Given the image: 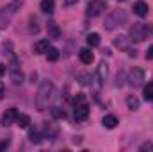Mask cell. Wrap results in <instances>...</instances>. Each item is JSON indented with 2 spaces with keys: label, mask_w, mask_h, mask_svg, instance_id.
Wrapping results in <instances>:
<instances>
[{
  "label": "cell",
  "mask_w": 153,
  "mask_h": 152,
  "mask_svg": "<svg viewBox=\"0 0 153 152\" xmlns=\"http://www.w3.org/2000/svg\"><path fill=\"white\" fill-rule=\"evenodd\" d=\"M53 93H55L53 82L52 81H43L38 90V95H36V108H38V111L48 109V106H50V102L53 99Z\"/></svg>",
  "instance_id": "cell-1"
},
{
  "label": "cell",
  "mask_w": 153,
  "mask_h": 152,
  "mask_svg": "<svg viewBox=\"0 0 153 152\" xmlns=\"http://www.w3.org/2000/svg\"><path fill=\"white\" fill-rule=\"evenodd\" d=\"M153 36V23H134L130 27V39L135 43H141L146 38Z\"/></svg>",
  "instance_id": "cell-2"
},
{
  "label": "cell",
  "mask_w": 153,
  "mask_h": 152,
  "mask_svg": "<svg viewBox=\"0 0 153 152\" xmlns=\"http://www.w3.org/2000/svg\"><path fill=\"white\" fill-rule=\"evenodd\" d=\"M126 23V13L123 11V9H116L112 11L107 18H105V29L107 31H114L116 27H121V25H125Z\"/></svg>",
  "instance_id": "cell-3"
},
{
  "label": "cell",
  "mask_w": 153,
  "mask_h": 152,
  "mask_svg": "<svg viewBox=\"0 0 153 152\" xmlns=\"http://www.w3.org/2000/svg\"><path fill=\"white\" fill-rule=\"evenodd\" d=\"M105 9H107V5H105V2H103V0H94V2H91V4L87 5L85 14H87L89 18H96V16L103 14V13H105Z\"/></svg>",
  "instance_id": "cell-4"
},
{
  "label": "cell",
  "mask_w": 153,
  "mask_h": 152,
  "mask_svg": "<svg viewBox=\"0 0 153 152\" xmlns=\"http://www.w3.org/2000/svg\"><path fill=\"white\" fill-rule=\"evenodd\" d=\"M9 77H11V82L16 84V86L23 82V72H22L18 61H13V63L9 65Z\"/></svg>",
  "instance_id": "cell-5"
},
{
  "label": "cell",
  "mask_w": 153,
  "mask_h": 152,
  "mask_svg": "<svg viewBox=\"0 0 153 152\" xmlns=\"http://www.w3.org/2000/svg\"><path fill=\"white\" fill-rule=\"evenodd\" d=\"M144 82V72L141 68H134L130 74H128V84L132 88H141Z\"/></svg>",
  "instance_id": "cell-6"
},
{
  "label": "cell",
  "mask_w": 153,
  "mask_h": 152,
  "mask_svg": "<svg viewBox=\"0 0 153 152\" xmlns=\"http://www.w3.org/2000/svg\"><path fill=\"white\" fill-rule=\"evenodd\" d=\"M16 118H18V111H16V108H9V109H5V113L2 114V118H0V125L9 127V125L16 123Z\"/></svg>",
  "instance_id": "cell-7"
},
{
  "label": "cell",
  "mask_w": 153,
  "mask_h": 152,
  "mask_svg": "<svg viewBox=\"0 0 153 152\" xmlns=\"http://www.w3.org/2000/svg\"><path fill=\"white\" fill-rule=\"evenodd\" d=\"M87 116H89V106H87L85 102L75 106V120L76 122H84Z\"/></svg>",
  "instance_id": "cell-8"
},
{
  "label": "cell",
  "mask_w": 153,
  "mask_h": 152,
  "mask_svg": "<svg viewBox=\"0 0 153 152\" xmlns=\"http://www.w3.org/2000/svg\"><path fill=\"white\" fill-rule=\"evenodd\" d=\"M46 32H48V38L50 39H59L61 38V27H59L55 22H48V23H46Z\"/></svg>",
  "instance_id": "cell-9"
},
{
  "label": "cell",
  "mask_w": 153,
  "mask_h": 152,
  "mask_svg": "<svg viewBox=\"0 0 153 152\" xmlns=\"http://www.w3.org/2000/svg\"><path fill=\"white\" fill-rule=\"evenodd\" d=\"M148 11H150V7H148V4H146L144 0H137V2L134 4V13H135L137 16L144 18V16L148 14Z\"/></svg>",
  "instance_id": "cell-10"
},
{
  "label": "cell",
  "mask_w": 153,
  "mask_h": 152,
  "mask_svg": "<svg viewBox=\"0 0 153 152\" xmlns=\"http://www.w3.org/2000/svg\"><path fill=\"white\" fill-rule=\"evenodd\" d=\"M130 41H132V39L128 38V36L119 34V36L114 38V47H117L119 50H128V48H130Z\"/></svg>",
  "instance_id": "cell-11"
},
{
  "label": "cell",
  "mask_w": 153,
  "mask_h": 152,
  "mask_svg": "<svg viewBox=\"0 0 153 152\" xmlns=\"http://www.w3.org/2000/svg\"><path fill=\"white\" fill-rule=\"evenodd\" d=\"M107 75H109V65L107 63H100L98 65V70H96V79L100 82H105L107 81Z\"/></svg>",
  "instance_id": "cell-12"
},
{
  "label": "cell",
  "mask_w": 153,
  "mask_h": 152,
  "mask_svg": "<svg viewBox=\"0 0 153 152\" xmlns=\"http://www.w3.org/2000/svg\"><path fill=\"white\" fill-rule=\"evenodd\" d=\"M78 57H80V61H82L84 65H91V63L94 61V56H93V52H91L89 48H82V50L78 52Z\"/></svg>",
  "instance_id": "cell-13"
},
{
  "label": "cell",
  "mask_w": 153,
  "mask_h": 152,
  "mask_svg": "<svg viewBox=\"0 0 153 152\" xmlns=\"http://www.w3.org/2000/svg\"><path fill=\"white\" fill-rule=\"evenodd\" d=\"M48 39H39L34 43V47H32V50H34V54H45L46 50H48Z\"/></svg>",
  "instance_id": "cell-14"
},
{
  "label": "cell",
  "mask_w": 153,
  "mask_h": 152,
  "mask_svg": "<svg viewBox=\"0 0 153 152\" xmlns=\"http://www.w3.org/2000/svg\"><path fill=\"white\" fill-rule=\"evenodd\" d=\"M102 123H103V127H105V129H114L119 122H117V118H116L114 114H105V116H103V120H102Z\"/></svg>",
  "instance_id": "cell-15"
},
{
  "label": "cell",
  "mask_w": 153,
  "mask_h": 152,
  "mask_svg": "<svg viewBox=\"0 0 153 152\" xmlns=\"http://www.w3.org/2000/svg\"><path fill=\"white\" fill-rule=\"evenodd\" d=\"M126 106H128V109L137 111V109H139V106H141V100H139L135 95H128V97H126Z\"/></svg>",
  "instance_id": "cell-16"
},
{
  "label": "cell",
  "mask_w": 153,
  "mask_h": 152,
  "mask_svg": "<svg viewBox=\"0 0 153 152\" xmlns=\"http://www.w3.org/2000/svg\"><path fill=\"white\" fill-rule=\"evenodd\" d=\"M29 123H30V116H29V114H18V118H16V125H18L20 129H27Z\"/></svg>",
  "instance_id": "cell-17"
},
{
  "label": "cell",
  "mask_w": 153,
  "mask_h": 152,
  "mask_svg": "<svg viewBox=\"0 0 153 152\" xmlns=\"http://www.w3.org/2000/svg\"><path fill=\"white\" fill-rule=\"evenodd\" d=\"M39 9L46 14H52L53 13V0H41L39 4Z\"/></svg>",
  "instance_id": "cell-18"
},
{
  "label": "cell",
  "mask_w": 153,
  "mask_h": 152,
  "mask_svg": "<svg viewBox=\"0 0 153 152\" xmlns=\"http://www.w3.org/2000/svg\"><path fill=\"white\" fill-rule=\"evenodd\" d=\"M45 54H46V59H48V61H52V63L59 59V50H57L55 47H48V50H46Z\"/></svg>",
  "instance_id": "cell-19"
},
{
  "label": "cell",
  "mask_w": 153,
  "mask_h": 152,
  "mask_svg": "<svg viewBox=\"0 0 153 152\" xmlns=\"http://www.w3.org/2000/svg\"><path fill=\"white\" fill-rule=\"evenodd\" d=\"M45 138H50L52 141L57 138V127L55 125H46L45 127Z\"/></svg>",
  "instance_id": "cell-20"
},
{
  "label": "cell",
  "mask_w": 153,
  "mask_h": 152,
  "mask_svg": "<svg viewBox=\"0 0 153 152\" xmlns=\"http://www.w3.org/2000/svg\"><path fill=\"white\" fill-rule=\"evenodd\" d=\"M87 45L89 47H98L100 45V34H96V32L87 34Z\"/></svg>",
  "instance_id": "cell-21"
},
{
  "label": "cell",
  "mask_w": 153,
  "mask_h": 152,
  "mask_svg": "<svg viewBox=\"0 0 153 152\" xmlns=\"http://www.w3.org/2000/svg\"><path fill=\"white\" fill-rule=\"evenodd\" d=\"M39 20L36 18V16H30L29 18V31L30 32H39Z\"/></svg>",
  "instance_id": "cell-22"
},
{
  "label": "cell",
  "mask_w": 153,
  "mask_h": 152,
  "mask_svg": "<svg viewBox=\"0 0 153 152\" xmlns=\"http://www.w3.org/2000/svg\"><path fill=\"white\" fill-rule=\"evenodd\" d=\"M52 116H53L55 120H64V118H66V113H64V109H61V108H52Z\"/></svg>",
  "instance_id": "cell-23"
},
{
  "label": "cell",
  "mask_w": 153,
  "mask_h": 152,
  "mask_svg": "<svg viewBox=\"0 0 153 152\" xmlns=\"http://www.w3.org/2000/svg\"><path fill=\"white\" fill-rule=\"evenodd\" d=\"M144 99L146 100H153V81L144 86Z\"/></svg>",
  "instance_id": "cell-24"
},
{
  "label": "cell",
  "mask_w": 153,
  "mask_h": 152,
  "mask_svg": "<svg viewBox=\"0 0 153 152\" xmlns=\"http://www.w3.org/2000/svg\"><path fill=\"white\" fill-rule=\"evenodd\" d=\"M29 140L32 141V143H41V134H39V131H36V129H32L30 132H29Z\"/></svg>",
  "instance_id": "cell-25"
},
{
  "label": "cell",
  "mask_w": 153,
  "mask_h": 152,
  "mask_svg": "<svg viewBox=\"0 0 153 152\" xmlns=\"http://www.w3.org/2000/svg\"><path fill=\"white\" fill-rule=\"evenodd\" d=\"M82 102H85V97H84L82 93H76L75 99H73V104H75V106H78V104H82Z\"/></svg>",
  "instance_id": "cell-26"
},
{
  "label": "cell",
  "mask_w": 153,
  "mask_h": 152,
  "mask_svg": "<svg viewBox=\"0 0 153 152\" xmlns=\"http://www.w3.org/2000/svg\"><path fill=\"white\" fill-rule=\"evenodd\" d=\"M139 150H141V152H146V150H153V143H152V141H146V143H143V145L139 147Z\"/></svg>",
  "instance_id": "cell-27"
},
{
  "label": "cell",
  "mask_w": 153,
  "mask_h": 152,
  "mask_svg": "<svg viewBox=\"0 0 153 152\" xmlns=\"http://www.w3.org/2000/svg\"><path fill=\"white\" fill-rule=\"evenodd\" d=\"M7 147H9V140H2V141H0V152L5 150Z\"/></svg>",
  "instance_id": "cell-28"
},
{
  "label": "cell",
  "mask_w": 153,
  "mask_h": 152,
  "mask_svg": "<svg viewBox=\"0 0 153 152\" xmlns=\"http://www.w3.org/2000/svg\"><path fill=\"white\" fill-rule=\"evenodd\" d=\"M146 59H153V45L148 48V52H146Z\"/></svg>",
  "instance_id": "cell-29"
},
{
  "label": "cell",
  "mask_w": 153,
  "mask_h": 152,
  "mask_svg": "<svg viewBox=\"0 0 153 152\" xmlns=\"http://www.w3.org/2000/svg\"><path fill=\"white\" fill-rule=\"evenodd\" d=\"M4 93H5V88H4V82H0V100L4 99Z\"/></svg>",
  "instance_id": "cell-30"
},
{
  "label": "cell",
  "mask_w": 153,
  "mask_h": 152,
  "mask_svg": "<svg viewBox=\"0 0 153 152\" xmlns=\"http://www.w3.org/2000/svg\"><path fill=\"white\" fill-rule=\"evenodd\" d=\"M36 79H38V74L32 72V74H30V82H36Z\"/></svg>",
  "instance_id": "cell-31"
},
{
  "label": "cell",
  "mask_w": 153,
  "mask_h": 152,
  "mask_svg": "<svg viewBox=\"0 0 153 152\" xmlns=\"http://www.w3.org/2000/svg\"><path fill=\"white\" fill-rule=\"evenodd\" d=\"M75 2H78V0H66V4H68V5H71V4H75Z\"/></svg>",
  "instance_id": "cell-32"
},
{
  "label": "cell",
  "mask_w": 153,
  "mask_h": 152,
  "mask_svg": "<svg viewBox=\"0 0 153 152\" xmlns=\"http://www.w3.org/2000/svg\"><path fill=\"white\" fill-rule=\"evenodd\" d=\"M4 72H5V68H4V65H0V75H2Z\"/></svg>",
  "instance_id": "cell-33"
},
{
  "label": "cell",
  "mask_w": 153,
  "mask_h": 152,
  "mask_svg": "<svg viewBox=\"0 0 153 152\" xmlns=\"http://www.w3.org/2000/svg\"><path fill=\"white\" fill-rule=\"evenodd\" d=\"M119 2H125V0H119Z\"/></svg>",
  "instance_id": "cell-34"
}]
</instances>
